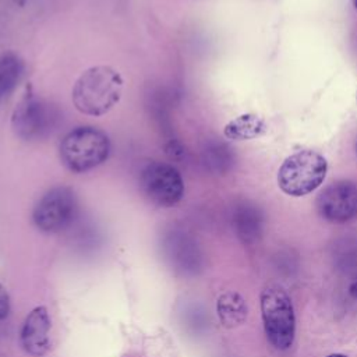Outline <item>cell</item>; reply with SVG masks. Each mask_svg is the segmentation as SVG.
Wrapping results in <instances>:
<instances>
[{"mask_svg": "<svg viewBox=\"0 0 357 357\" xmlns=\"http://www.w3.org/2000/svg\"><path fill=\"white\" fill-rule=\"evenodd\" d=\"M266 131V124L264 119L257 114L247 113L241 114L231 121H229L225 127V137L234 141H245L252 139L262 135Z\"/></svg>", "mask_w": 357, "mask_h": 357, "instance_id": "obj_13", "label": "cell"}, {"mask_svg": "<svg viewBox=\"0 0 357 357\" xmlns=\"http://www.w3.org/2000/svg\"><path fill=\"white\" fill-rule=\"evenodd\" d=\"M123 89L124 81L117 70L110 66H93L75 79L71 98L79 113L99 117L119 103Z\"/></svg>", "mask_w": 357, "mask_h": 357, "instance_id": "obj_1", "label": "cell"}, {"mask_svg": "<svg viewBox=\"0 0 357 357\" xmlns=\"http://www.w3.org/2000/svg\"><path fill=\"white\" fill-rule=\"evenodd\" d=\"M336 268L346 275H357V241L343 240L339 243L333 252Z\"/></svg>", "mask_w": 357, "mask_h": 357, "instance_id": "obj_15", "label": "cell"}, {"mask_svg": "<svg viewBox=\"0 0 357 357\" xmlns=\"http://www.w3.org/2000/svg\"><path fill=\"white\" fill-rule=\"evenodd\" d=\"M166 258L181 272H194L199 265V252L195 241L181 230H172L163 241Z\"/></svg>", "mask_w": 357, "mask_h": 357, "instance_id": "obj_10", "label": "cell"}, {"mask_svg": "<svg viewBox=\"0 0 357 357\" xmlns=\"http://www.w3.org/2000/svg\"><path fill=\"white\" fill-rule=\"evenodd\" d=\"M356 149H357V145H356Z\"/></svg>", "mask_w": 357, "mask_h": 357, "instance_id": "obj_21", "label": "cell"}, {"mask_svg": "<svg viewBox=\"0 0 357 357\" xmlns=\"http://www.w3.org/2000/svg\"><path fill=\"white\" fill-rule=\"evenodd\" d=\"M202 162L212 172H225L231 163L230 149L220 142H209L202 149Z\"/></svg>", "mask_w": 357, "mask_h": 357, "instance_id": "obj_16", "label": "cell"}, {"mask_svg": "<svg viewBox=\"0 0 357 357\" xmlns=\"http://www.w3.org/2000/svg\"><path fill=\"white\" fill-rule=\"evenodd\" d=\"M25 63L20 54L6 52L0 54V103H3L20 84Z\"/></svg>", "mask_w": 357, "mask_h": 357, "instance_id": "obj_11", "label": "cell"}, {"mask_svg": "<svg viewBox=\"0 0 357 357\" xmlns=\"http://www.w3.org/2000/svg\"><path fill=\"white\" fill-rule=\"evenodd\" d=\"M317 211L328 222L346 223L357 216V184L340 180L329 184L317 198Z\"/></svg>", "mask_w": 357, "mask_h": 357, "instance_id": "obj_8", "label": "cell"}, {"mask_svg": "<svg viewBox=\"0 0 357 357\" xmlns=\"http://www.w3.org/2000/svg\"><path fill=\"white\" fill-rule=\"evenodd\" d=\"M219 319L223 326L234 328L241 325L247 318V304L236 291L223 293L216 303Z\"/></svg>", "mask_w": 357, "mask_h": 357, "instance_id": "obj_12", "label": "cell"}, {"mask_svg": "<svg viewBox=\"0 0 357 357\" xmlns=\"http://www.w3.org/2000/svg\"><path fill=\"white\" fill-rule=\"evenodd\" d=\"M347 291H349V296H350L353 300H357V279H354V280L350 283Z\"/></svg>", "mask_w": 357, "mask_h": 357, "instance_id": "obj_18", "label": "cell"}, {"mask_svg": "<svg viewBox=\"0 0 357 357\" xmlns=\"http://www.w3.org/2000/svg\"><path fill=\"white\" fill-rule=\"evenodd\" d=\"M50 317L46 307H35L24 321L21 344L32 356H43L50 349Z\"/></svg>", "mask_w": 357, "mask_h": 357, "instance_id": "obj_9", "label": "cell"}, {"mask_svg": "<svg viewBox=\"0 0 357 357\" xmlns=\"http://www.w3.org/2000/svg\"><path fill=\"white\" fill-rule=\"evenodd\" d=\"M351 3H353V6H354V8L357 10V0H351Z\"/></svg>", "mask_w": 357, "mask_h": 357, "instance_id": "obj_20", "label": "cell"}, {"mask_svg": "<svg viewBox=\"0 0 357 357\" xmlns=\"http://www.w3.org/2000/svg\"><path fill=\"white\" fill-rule=\"evenodd\" d=\"M139 184L148 199L162 208L177 205L184 195V181L180 172L170 163L152 160L139 174Z\"/></svg>", "mask_w": 357, "mask_h": 357, "instance_id": "obj_7", "label": "cell"}, {"mask_svg": "<svg viewBox=\"0 0 357 357\" xmlns=\"http://www.w3.org/2000/svg\"><path fill=\"white\" fill-rule=\"evenodd\" d=\"M261 311L265 335L278 350L289 349L294 342L296 318L289 294L278 284L266 286L261 293Z\"/></svg>", "mask_w": 357, "mask_h": 357, "instance_id": "obj_4", "label": "cell"}, {"mask_svg": "<svg viewBox=\"0 0 357 357\" xmlns=\"http://www.w3.org/2000/svg\"><path fill=\"white\" fill-rule=\"evenodd\" d=\"M234 227L237 231V236L244 243H252L258 238L261 233V215L259 212L250 206V205H241L234 212Z\"/></svg>", "mask_w": 357, "mask_h": 357, "instance_id": "obj_14", "label": "cell"}, {"mask_svg": "<svg viewBox=\"0 0 357 357\" xmlns=\"http://www.w3.org/2000/svg\"><path fill=\"white\" fill-rule=\"evenodd\" d=\"M328 357H347L346 354H342V353H332V354H329Z\"/></svg>", "mask_w": 357, "mask_h": 357, "instance_id": "obj_19", "label": "cell"}, {"mask_svg": "<svg viewBox=\"0 0 357 357\" xmlns=\"http://www.w3.org/2000/svg\"><path fill=\"white\" fill-rule=\"evenodd\" d=\"M78 201L73 188L56 185L46 191L36 202L32 219L45 233H59L68 227L77 216Z\"/></svg>", "mask_w": 357, "mask_h": 357, "instance_id": "obj_6", "label": "cell"}, {"mask_svg": "<svg viewBox=\"0 0 357 357\" xmlns=\"http://www.w3.org/2000/svg\"><path fill=\"white\" fill-rule=\"evenodd\" d=\"M110 153V139L105 131L81 126L68 131L59 146V156L73 173H86L100 166Z\"/></svg>", "mask_w": 357, "mask_h": 357, "instance_id": "obj_2", "label": "cell"}, {"mask_svg": "<svg viewBox=\"0 0 357 357\" xmlns=\"http://www.w3.org/2000/svg\"><path fill=\"white\" fill-rule=\"evenodd\" d=\"M57 121L54 107L31 91L15 105L11 116V127L21 139L36 141L47 137Z\"/></svg>", "mask_w": 357, "mask_h": 357, "instance_id": "obj_5", "label": "cell"}, {"mask_svg": "<svg viewBox=\"0 0 357 357\" xmlns=\"http://www.w3.org/2000/svg\"><path fill=\"white\" fill-rule=\"evenodd\" d=\"M10 312V298L6 289L0 284V319H4Z\"/></svg>", "mask_w": 357, "mask_h": 357, "instance_id": "obj_17", "label": "cell"}, {"mask_svg": "<svg viewBox=\"0 0 357 357\" xmlns=\"http://www.w3.org/2000/svg\"><path fill=\"white\" fill-rule=\"evenodd\" d=\"M328 163L321 153L303 149L283 160L278 172V184L284 194L303 197L322 184Z\"/></svg>", "mask_w": 357, "mask_h": 357, "instance_id": "obj_3", "label": "cell"}]
</instances>
